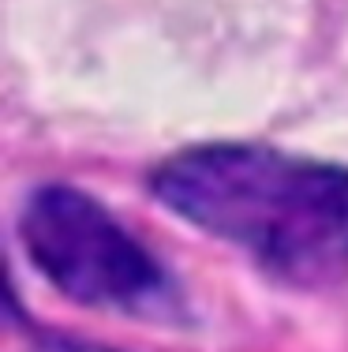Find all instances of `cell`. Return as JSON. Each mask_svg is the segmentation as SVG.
I'll list each match as a JSON object with an SVG mask.
<instances>
[{
    "mask_svg": "<svg viewBox=\"0 0 348 352\" xmlns=\"http://www.w3.org/2000/svg\"><path fill=\"white\" fill-rule=\"evenodd\" d=\"M30 263L76 304L135 318L176 315L172 274L97 199L71 184H41L19 221Z\"/></svg>",
    "mask_w": 348,
    "mask_h": 352,
    "instance_id": "2",
    "label": "cell"
},
{
    "mask_svg": "<svg viewBox=\"0 0 348 352\" xmlns=\"http://www.w3.org/2000/svg\"><path fill=\"white\" fill-rule=\"evenodd\" d=\"M150 191L195 229L288 281L348 270V169L255 142H206L165 157Z\"/></svg>",
    "mask_w": 348,
    "mask_h": 352,
    "instance_id": "1",
    "label": "cell"
},
{
    "mask_svg": "<svg viewBox=\"0 0 348 352\" xmlns=\"http://www.w3.org/2000/svg\"><path fill=\"white\" fill-rule=\"evenodd\" d=\"M30 352H113V349L90 345V341L68 338V333H41V338H34Z\"/></svg>",
    "mask_w": 348,
    "mask_h": 352,
    "instance_id": "3",
    "label": "cell"
}]
</instances>
